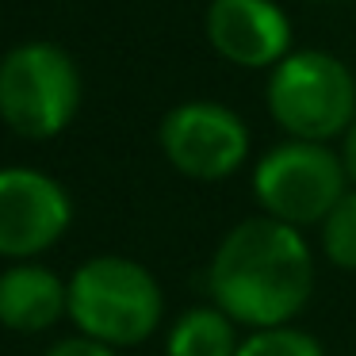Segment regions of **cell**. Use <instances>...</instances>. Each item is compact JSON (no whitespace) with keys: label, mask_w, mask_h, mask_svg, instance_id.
Returning <instances> with one entry per match:
<instances>
[{"label":"cell","mask_w":356,"mask_h":356,"mask_svg":"<svg viewBox=\"0 0 356 356\" xmlns=\"http://www.w3.org/2000/svg\"><path fill=\"white\" fill-rule=\"evenodd\" d=\"M207 287L234 325H291L314 295V253L295 226L268 215L245 218L218 241Z\"/></svg>","instance_id":"6da1fadb"},{"label":"cell","mask_w":356,"mask_h":356,"mask_svg":"<svg viewBox=\"0 0 356 356\" xmlns=\"http://www.w3.org/2000/svg\"><path fill=\"white\" fill-rule=\"evenodd\" d=\"M264 104L287 138L325 146L356 123V77L330 50H291L268 73Z\"/></svg>","instance_id":"7a4b0ae2"},{"label":"cell","mask_w":356,"mask_h":356,"mask_svg":"<svg viewBox=\"0 0 356 356\" xmlns=\"http://www.w3.org/2000/svg\"><path fill=\"white\" fill-rule=\"evenodd\" d=\"M161 284L131 257H92L70 280L73 325L100 345H138L161 325Z\"/></svg>","instance_id":"3957f363"},{"label":"cell","mask_w":356,"mask_h":356,"mask_svg":"<svg viewBox=\"0 0 356 356\" xmlns=\"http://www.w3.org/2000/svg\"><path fill=\"white\" fill-rule=\"evenodd\" d=\"M81 108L77 62L58 42H19L0 58V119L24 138H54Z\"/></svg>","instance_id":"277c9868"},{"label":"cell","mask_w":356,"mask_h":356,"mask_svg":"<svg viewBox=\"0 0 356 356\" xmlns=\"http://www.w3.org/2000/svg\"><path fill=\"white\" fill-rule=\"evenodd\" d=\"M348 169L341 154L322 142H280L257 161L253 195L261 215L287 222L295 230L322 226L325 215L348 195Z\"/></svg>","instance_id":"5b68a950"},{"label":"cell","mask_w":356,"mask_h":356,"mask_svg":"<svg viewBox=\"0 0 356 356\" xmlns=\"http://www.w3.org/2000/svg\"><path fill=\"white\" fill-rule=\"evenodd\" d=\"M161 154L188 180H226L249 161V127L234 108L215 100L177 104L161 119Z\"/></svg>","instance_id":"8992f818"},{"label":"cell","mask_w":356,"mask_h":356,"mask_svg":"<svg viewBox=\"0 0 356 356\" xmlns=\"http://www.w3.org/2000/svg\"><path fill=\"white\" fill-rule=\"evenodd\" d=\"M73 218V203L39 169H0V257H35L50 249Z\"/></svg>","instance_id":"52a82bcc"},{"label":"cell","mask_w":356,"mask_h":356,"mask_svg":"<svg viewBox=\"0 0 356 356\" xmlns=\"http://www.w3.org/2000/svg\"><path fill=\"white\" fill-rule=\"evenodd\" d=\"M207 42L238 70H276L291 54V19L276 0H211Z\"/></svg>","instance_id":"ba28073f"},{"label":"cell","mask_w":356,"mask_h":356,"mask_svg":"<svg viewBox=\"0 0 356 356\" xmlns=\"http://www.w3.org/2000/svg\"><path fill=\"white\" fill-rule=\"evenodd\" d=\"M70 314V284L42 264H12L0 272V325L16 333H42Z\"/></svg>","instance_id":"9c48e42d"},{"label":"cell","mask_w":356,"mask_h":356,"mask_svg":"<svg viewBox=\"0 0 356 356\" xmlns=\"http://www.w3.org/2000/svg\"><path fill=\"white\" fill-rule=\"evenodd\" d=\"M238 330L218 307H195L177 318L165 356H238Z\"/></svg>","instance_id":"30bf717a"},{"label":"cell","mask_w":356,"mask_h":356,"mask_svg":"<svg viewBox=\"0 0 356 356\" xmlns=\"http://www.w3.org/2000/svg\"><path fill=\"white\" fill-rule=\"evenodd\" d=\"M322 253L341 272H356V188L325 215L322 222Z\"/></svg>","instance_id":"8fae6325"},{"label":"cell","mask_w":356,"mask_h":356,"mask_svg":"<svg viewBox=\"0 0 356 356\" xmlns=\"http://www.w3.org/2000/svg\"><path fill=\"white\" fill-rule=\"evenodd\" d=\"M238 356H325L322 341L295 325H272V330H253L238 345Z\"/></svg>","instance_id":"7c38bea8"},{"label":"cell","mask_w":356,"mask_h":356,"mask_svg":"<svg viewBox=\"0 0 356 356\" xmlns=\"http://www.w3.org/2000/svg\"><path fill=\"white\" fill-rule=\"evenodd\" d=\"M47 356H115V348L111 345H100V341H92V337H65V341H58L54 348H50Z\"/></svg>","instance_id":"4fadbf2b"},{"label":"cell","mask_w":356,"mask_h":356,"mask_svg":"<svg viewBox=\"0 0 356 356\" xmlns=\"http://www.w3.org/2000/svg\"><path fill=\"white\" fill-rule=\"evenodd\" d=\"M341 161H345L348 180H353V188H356V123L348 127V134H345V149H341Z\"/></svg>","instance_id":"5bb4252c"}]
</instances>
